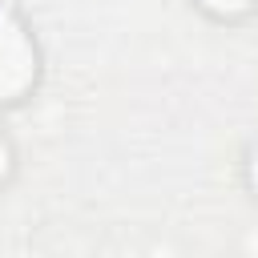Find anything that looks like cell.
<instances>
[{
    "label": "cell",
    "mask_w": 258,
    "mask_h": 258,
    "mask_svg": "<svg viewBox=\"0 0 258 258\" xmlns=\"http://www.w3.org/2000/svg\"><path fill=\"white\" fill-rule=\"evenodd\" d=\"M202 8H210V12H218V16H242V12H250L258 0H198Z\"/></svg>",
    "instance_id": "obj_2"
},
{
    "label": "cell",
    "mask_w": 258,
    "mask_h": 258,
    "mask_svg": "<svg viewBox=\"0 0 258 258\" xmlns=\"http://www.w3.org/2000/svg\"><path fill=\"white\" fill-rule=\"evenodd\" d=\"M36 81V48L20 20L0 8V101H16Z\"/></svg>",
    "instance_id": "obj_1"
},
{
    "label": "cell",
    "mask_w": 258,
    "mask_h": 258,
    "mask_svg": "<svg viewBox=\"0 0 258 258\" xmlns=\"http://www.w3.org/2000/svg\"><path fill=\"white\" fill-rule=\"evenodd\" d=\"M250 181H254V189H258V149H254V161H250Z\"/></svg>",
    "instance_id": "obj_4"
},
{
    "label": "cell",
    "mask_w": 258,
    "mask_h": 258,
    "mask_svg": "<svg viewBox=\"0 0 258 258\" xmlns=\"http://www.w3.org/2000/svg\"><path fill=\"white\" fill-rule=\"evenodd\" d=\"M8 165H12V149H8V141H4V133H0V177L8 173Z\"/></svg>",
    "instance_id": "obj_3"
}]
</instances>
